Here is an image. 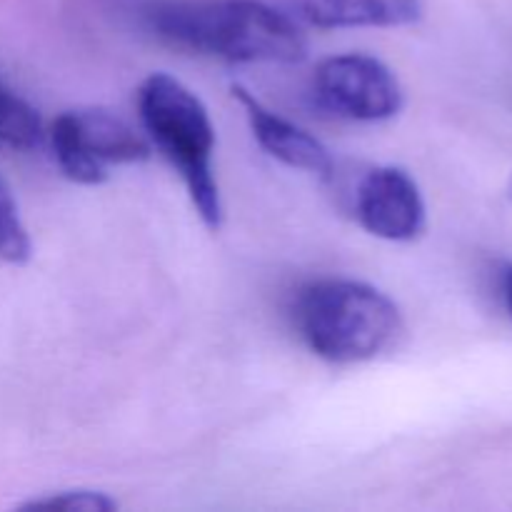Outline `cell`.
<instances>
[{"label":"cell","mask_w":512,"mask_h":512,"mask_svg":"<svg viewBox=\"0 0 512 512\" xmlns=\"http://www.w3.org/2000/svg\"><path fill=\"white\" fill-rule=\"evenodd\" d=\"M145 23L175 48L228 63L293 65L308 55L295 20L260 0H150Z\"/></svg>","instance_id":"1"},{"label":"cell","mask_w":512,"mask_h":512,"mask_svg":"<svg viewBox=\"0 0 512 512\" xmlns=\"http://www.w3.org/2000/svg\"><path fill=\"white\" fill-rule=\"evenodd\" d=\"M295 320L308 348L335 365L378 358L403 335L395 300L350 278H323L300 290Z\"/></svg>","instance_id":"2"},{"label":"cell","mask_w":512,"mask_h":512,"mask_svg":"<svg viewBox=\"0 0 512 512\" xmlns=\"http://www.w3.org/2000/svg\"><path fill=\"white\" fill-rule=\"evenodd\" d=\"M138 113L145 138L180 175L200 220L218 230L223 200L213 168L215 128L203 100L173 75L153 73L138 90Z\"/></svg>","instance_id":"3"},{"label":"cell","mask_w":512,"mask_h":512,"mask_svg":"<svg viewBox=\"0 0 512 512\" xmlns=\"http://www.w3.org/2000/svg\"><path fill=\"white\" fill-rule=\"evenodd\" d=\"M60 173L78 185H100L113 165L143 163L153 145L128 120L103 108L65 110L48 130Z\"/></svg>","instance_id":"4"},{"label":"cell","mask_w":512,"mask_h":512,"mask_svg":"<svg viewBox=\"0 0 512 512\" xmlns=\"http://www.w3.org/2000/svg\"><path fill=\"white\" fill-rule=\"evenodd\" d=\"M313 93L320 108L355 123H380L403 108L398 75L373 55H330L315 68Z\"/></svg>","instance_id":"5"},{"label":"cell","mask_w":512,"mask_h":512,"mask_svg":"<svg viewBox=\"0 0 512 512\" xmlns=\"http://www.w3.org/2000/svg\"><path fill=\"white\" fill-rule=\"evenodd\" d=\"M355 213L360 225L375 238L390 243H410L423 235L425 200L408 170L395 165L373 168L358 185Z\"/></svg>","instance_id":"6"},{"label":"cell","mask_w":512,"mask_h":512,"mask_svg":"<svg viewBox=\"0 0 512 512\" xmlns=\"http://www.w3.org/2000/svg\"><path fill=\"white\" fill-rule=\"evenodd\" d=\"M233 98L245 110V118H248L255 140L270 158L280 160L293 170L320 175V178H328L333 173V158L315 135H310L300 125L290 123L275 110L265 108L250 90L240 88V85H233Z\"/></svg>","instance_id":"7"},{"label":"cell","mask_w":512,"mask_h":512,"mask_svg":"<svg viewBox=\"0 0 512 512\" xmlns=\"http://www.w3.org/2000/svg\"><path fill=\"white\" fill-rule=\"evenodd\" d=\"M315 28H403L425 15L423 0H293Z\"/></svg>","instance_id":"8"},{"label":"cell","mask_w":512,"mask_h":512,"mask_svg":"<svg viewBox=\"0 0 512 512\" xmlns=\"http://www.w3.org/2000/svg\"><path fill=\"white\" fill-rule=\"evenodd\" d=\"M43 120L38 110L0 80V145L33 150L43 140Z\"/></svg>","instance_id":"9"},{"label":"cell","mask_w":512,"mask_h":512,"mask_svg":"<svg viewBox=\"0 0 512 512\" xmlns=\"http://www.w3.org/2000/svg\"><path fill=\"white\" fill-rule=\"evenodd\" d=\"M33 255V243L20 218L18 200L0 175V265H25Z\"/></svg>","instance_id":"10"},{"label":"cell","mask_w":512,"mask_h":512,"mask_svg":"<svg viewBox=\"0 0 512 512\" xmlns=\"http://www.w3.org/2000/svg\"><path fill=\"white\" fill-rule=\"evenodd\" d=\"M118 500L98 490H65V493L45 495L30 500L23 510H48V512H113L118 510Z\"/></svg>","instance_id":"11"},{"label":"cell","mask_w":512,"mask_h":512,"mask_svg":"<svg viewBox=\"0 0 512 512\" xmlns=\"http://www.w3.org/2000/svg\"><path fill=\"white\" fill-rule=\"evenodd\" d=\"M503 295H505V305H508V313L512 318V265L505 270V278H503Z\"/></svg>","instance_id":"12"},{"label":"cell","mask_w":512,"mask_h":512,"mask_svg":"<svg viewBox=\"0 0 512 512\" xmlns=\"http://www.w3.org/2000/svg\"><path fill=\"white\" fill-rule=\"evenodd\" d=\"M510 195H512V183H510Z\"/></svg>","instance_id":"13"}]
</instances>
